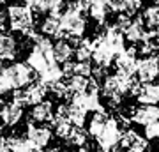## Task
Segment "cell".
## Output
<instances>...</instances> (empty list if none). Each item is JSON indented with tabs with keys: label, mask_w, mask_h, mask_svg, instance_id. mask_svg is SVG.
<instances>
[{
	"label": "cell",
	"mask_w": 159,
	"mask_h": 152,
	"mask_svg": "<svg viewBox=\"0 0 159 152\" xmlns=\"http://www.w3.org/2000/svg\"><path fill=\"white\" fill-rule=\"evenodd\" d=\"M34 69L27 62H12L0 71V96L23 89L34 81Z\"/></svg>",
	"instance_id": "1"
},
{
	"label": "cell",
	"mask_w": 159,
	"mask_h": 152,
	"mask_svg": "<svg viewBox=\"0 0 159 152\" xmlns=\"http://www.w3.org/2000/svg\"><path fill=\"white\" fill-rule=\"evenodd\" d=\"M27 64L34 69L35 73H43L53 64H58L53 55V43L44 35H35L34 46L27 57Z\"/></svg>",
	"instance_id": "2"
},
{
	"label": "cell",
	"mask_w": 159,
	"mask_h": 152,
	"mask_svg": "<svg viewBox=\"0 0 159 152\" xmlns=\"http://www.w3.org/2000/svg\"><path fill=\"white\" fill-rule=\"evenodd\" d=\"M7 23L12 32L30 37L34 34V11L25 4H11L7 6Z\"/></svg>",
	"instance_id": "3"
},
{
	"label": "cell",
	"mask_w": 159,
	"mask_h": 152,
	"mask_svg": "<svg viewBox=\"0 0 159 152\" xmlns=\"http://www.w3.org/2000/svg\"><path fill=\"white\" fill-rule=\"evenodd\" d=\"M60 27H62L64 35H67L69 39L80 41L87 30V20L81 11L67 4V11L60 16Z\"/></svg>",
	"instance_id": "4"
},
{
	"label": "cell",
	"mask_w": 159,
	"mask_h": 152,
	"mask_svg": "<svg viewBox=\"0 0 159 152\" xmlns=\"http://www.w3.org/2000/svg\"><path fill=\"white\" fill-rule=\"evenodd\" d=\"M120 136H122V127H120V122L117 118L110 117L108 122L104 124L102 131L99 133V136L96 138L97 147L101 149L102 152H122L120 149L122 147L120 143Z\"/></svg>",
	"instance_id": "5"
},
{
	"label": "cell",
	"mask_w": 159,
	"mask_h": 152,
	"mask_svg": "<svg viewBox=\"0 0 159 152\" xmlns=\"http://www.w3.org/2000/svg\"><path fill=\"white\" fill-rule=\"evenodd\" d=\"M46 94H48V87L41 81H32L30 85L23 87V89L14 90L12 94V101H16L18 104H21L23 108L25 106H34L37 103L44 101Z\"/></svg>",
	"instance_id": "6"
},
{
	"label": "cell",
	"mask_w": 159,
	"mask_h": 152,
	"mask_svg": "<svg viewBox=\"0 0 159 152\" xmlns=\"http://www.w3.org/2000/svg\"><path fill=\"white\" fill-rule=\"evenodd\" d=\"M159 76V55H145L138 58L136 78L140 83H152Z\"/></svg>",
	"instance_id": "7"
},
{
	"label": "cell",
	"mask_w": 159,
	"mask_h": 152,
	"mask_svg": "<svg viewBox=\"0 0 159 152\" xmlns=\"http://www.w3.org/2000/svg\"><path fill=\"white\" fill-rule=\"evenodd\" d=\"M51 138H53V133L48 126L43 124H35V122H30L27 126V140L35 145L37 149H44V147L50 145Z\"/></svg>",
	"instance_id": "8"
},
{
	"label": "cell",
	"mask_w": 159,
	"mask_h": 152,
	"mask_svg": "<svg viewBox=\"0 0 159 152\" xmlns=\"http://www.w3.org/2000/svg\"><path fill=\"white\" fill-rule=\"evenodd\" d=\"M122 149L127 152H147L148 149V140L145 136L138 135L134 129H124L122 136H120V143Z\"/></svg>",
	"instance_id": "9"
},
{
	"label": "cell",
	"mask_w": 159,
	"mask_h": 152,
	"mask_svg": "<svg viewBox=\"0 0 159 152\" xmlns=\"http://www.w3.org/2000/svg\"><path fill=\"white\" fill-rule=\"evenodd\" d=\"M115 57H117L115 51L102 41L101 35H97L94 39V53H92V58H94L97 67L106 69L111 62H115Z\"/></svg>",
	"instance_id": "10"
},
{
	"label": "cell",
	"mask_w": 159,
	"mask_h": 152,
	"mask_svg": "<svg viewBox=\"0 0 159 152\" xmlns=\"http://www.w3.org/2000/svg\"><path fill=\"white\" fill-rule=\"evenodd\" d=\"M136 55H138L136 48H125L122 53H119V55L115 57L117 71L134 76V74H136V66H138V57Z\"/></svg>",
	"instance_id": "11"
},
{
	"label": "cell",
	"mask_w": 159,
	"mask_h": 152,
	"mask_svg": "<svg viewBox=\"0 0 159 152\" xmlns=\"http://www.w3.org/2000/svg\"><path fill=\"white\" fill-rule=\"evenodd\" d=\"M23 118V106L18 104L16 101H6L0 106V122L7 127L20 124V120Z\"/></svg>",
	"instance_id": "12"
},
{
	"label": "cell",
	"mask_w": 159,
	"mask_h": 152,
	"mask_svg": "<svg viewBox=\"0 0 159 152\" xmlns=\"http://www.w3.org/2000/svg\"><path fill=\"white\" fill-rule=\"evenodd\" d=\"M131 120L143 127L152 122H159V106L157 104H142V106L134 108L131 113Z\"/></svg>",
	"instance_id": "13"
},
{
	"label": "cell",
	"mask_w": 159,
	"mask_h": 152,
	"mask_svg": "<svg viewBox=\"0 0 159 152\" xmlns=\"http://www.w3.org/2000/svg\"><path fill=\"white\" fill-rule=\"evenodd\" d=\"M102 41L106 43V44L115 51V55H119L122 51L125 50V37H124V32L120 30L119 27H115V25H110L104 32L101 34Z\"/></svg>",
	"instance_id": "14"
},
{
	"label": "cell",
	"mask_w": 159,
	"mask_h": 152,
	"mask_svg": "<svg viewBox=\"0 0 159 152\" xmlns=\"http://www.w3.org/2000/svg\"><path fill=\"white\" fill-rule=\"evenodd\" d=\"M53 115H55V108H53V103L51 101H41L37 104L32 106L30 110V120L35 122V124H46V122H51L53 120Z\"/></svg>",
	"instance_id": "15"
},
{
	"label": "cell",
	"mask_w": 159,
	"mask_h": 152,
	"mask_svg": "<svg viewBox=\"0 0 159 152\" xmlns=\"http://www.w3.org/2000/svg\"><path fill=\"white\" fill-rule=\"evenodd\" d=\"M18 39L9 32H0V60H14L18 55Z\"/></svg>",
	"instance_id": "16"
},
{
	"label": "cell",
	"mask_w": 159,
	"mask_h": 152,
	"mask_svg": "<svg viewBox=\"0 0 159 152\" xmlns=\"http://www.w3.org/2000/svg\"><path fill=\"white\" fill-rule=\"evenodd\" d=\"M134 96L140 104H159V83H142Z\"/></svg>",
	"instance_id": "17"
},
{
	"label": "cell",
	"mask_w": 159,
	"mask_h": 152,
	"mask_svg": "<svg viewBox=\"0 0 159 152\" xmlns=\"http://www.w3.org/2000/svg\"><path fill=\"white\" fill-rule=\"evenodd\" d=\"M53 55H55V60L57 62H69L74 55V46L71 44V41L62 37V39H58L55 44H53Z\"/></svg>",
	"instance_id": "18"
},
{
	"label": "cell",
	"mask_w": 159,
	"mask_h": 152,
	"mask_svg": "<svg viewBox=\"0 0 159 152\" xmlns=\"http://www.w3.org/2000/svg\"><path fill=\"white\" fill-rule=\"evenodd\" d=\"M145 34H147V30H145V25H143L142 18L131 20V23L124 30V37L129 41V43H142Z\"/></svg>",
	"instance_id": "19"
},
{
	"label": "cell",
	"mask_w": 159,
	"mask_h": 152,
	"mask_svg": "<svg viewBox=\"0 0 159 152\" xmlns=\"http://www.w3.org/2000/svg\"><path fill=\"white\" fill-rule=\"evenodd\" d=\"M41 32L44 34V37H58L62 39L64 37V32H62V27H60V18H55V16H46L43 25H41Z\"/></svg>",
	"instance_id": "20"
},
{
	"label": "cell",
	"mask_w": 159,
	"mask_h": 152,
	"mask_svg": "<svg viewBox=\"0 0 159 152\" xmlns=\"http://www.w3.org/2000/svg\"><path fill=\"white\" fill-rule=\"evenodd\" d=\"M62 80H64V71L58 64H53L48 69H44L43 73H39V81L44 83L46 87H53L55 83L62 81Z\"/></svg>",
	"instance_id": "21"
},
{
	"label": "cell",
	"mask_w": 159,
	"mask_h": 152,
	"mask_svg": "<svg viewBox=\"0 0 159 152\" xmlns=\"http://www.w3.org/2000/svg\"><path fill=\"white\" fill-rule=\"evenodd\" d=\"M87 11H89L90 18H94L97 23H104V20L110 12V6H106L102 0H89Z\"/></svg>",
	"instance_id": "22"
},
{
	"label": "cell",
	"mask_w": 159,
	"mask_h": 152,
	"mask_svg": "<svg viewBox=\"0 0 159 152\" xmlns=\"http://www.w3.org/2000/svg\"><path fill=\"white\" fill-rule=\"evenodd\" d=\"M110 115L104 110H99V112H94V115H92V118L89 120V135L94 136V138H97L99 136V133L102 131V127H104V124L108 122Z\"/></svg>",
	"instance_id": "23"
},
{
	"label": "cell",
	"mask_w": 159,
	"mask_h": 152,
	"mask_svg": "<svg viewBox=\"0 0 159 152\" xmlns=\"http://www.w3.org/2000/svg\"><path fill=\"white\" fill-rule=\"evenodd\" d=\"M6 143L11 149V152H39L41 150L35 145H32L27 138H20V136H9V138H6Z\"/></svg>",
	"instance_id": "24"
},
{
	"label": "cell",
	"mask_w": 159,
	"mask_h": 152,
	"mask_svg": "<svg viewBox=\"0 0 159 152\" xmlns=\"http://www.w3.org/2000/svg\"><path fill=\"white\" fill-rule=\"evenodd\" d=\"M143 0H115L111 9H113L117 14L124 12V14H134L142 9Z\"/></svg>",
	"instance_id": "25"
},
{
	"label": "cell",
	"mask_w": 159,
	"mask_h": 152,
	"mask_svg": "<svg viewBox=\"0 0 159 152\" xmlns=\"http://www.w3.org/2000/svg\"><path fill=\"white\" fill-rule=\"evenodd\" d=\"M92 53H94V41L85 37V39H80L76 48H74V55L80 62H87L92 58Z\"/></svg>",
	"instance_id": "26"
},
{
	"label": "cell",
	"mask_w": 159,
	"mask_h": 152,
	"mask_svg": "<svg viewBox=\"0 0 159 152\" xmlns=\"http://www.w3.org/2000/svg\"><path fill=\"white\" fill-rule=\"evenodd\" d=\"M87 110L85 108L78 106V104H74V103H71V104H67V117H69V122L74 126V127H83V124H85L87 120Z\"/></svg>",
	"instance_id": "27"
},
{
	"label": "cell",
	"mask_w": 159,
	"mask_h": 152,
	"mask_svg": "<svg viewBox=\"0 0 159 152\" xmlns=\"http://www.w3.org/2000/svg\"><path fill=\"white\" fill-rule=\"evenodd\" d=\"M142 21L148 30H159V6L150 4V6L143 11Z\"/></svg>",
	"instance_id": "28"
},
{
	"label": "cell",
	"mask_w": 159,
	"mask_h": 152,
	"mask_svg": "<svg viewBox=\"0 0 159 152\" xmlns=\"http://www.w3.org/2000/svg\"><path fill=\"white\" fill-rule=\"evenodd\" d=\"M87 138H89V131H85L83 127H74V129L71 131V135L67 136V140L66 141H67L69 145L80 149V147L87 145Z\"/></svg>",
	"instance_id": "29"
},
{
	"label": "cell",
	"mask_w": 159,
	"mask_h": 152,
	"mask_svg": "<svg viewBox=\"0 0 159 152\" xmlns=\"http://www.w3.org/2000/svg\"><path fill=\"white\" fill-rule=\"evenodd\" d=\"M89 81L90 80L89 78H85V76H69L67 78V87H69V90H71V94H80V92H85L87 90V87H89Z\"/></svg>",
	"instance_id": "30"
},
{
	"label": "cell",
	"mask_w": 159,
	"mask_h": 152,
	"mask_svg": "<svg viewBox=\"0 0 159 152\" xmlns=\"http://www.w3.org/2000/svg\"><path fill=\"white\" fill-rule=\"evenodd\" d=\"M21 4L29 6L34 12H39V14H46V12H50L53 0H21Z\"/></svg>",
	"instance_id": "31"
},
{
	"label": "cell",
	"mask_w": 159,
	"mask_h": 152,
	"mask_svg": "<svg viewBox=\"0 0 159 152\" xmlns=\"http://www.w3.org/2000/svg\"><path fill=\"white\" fill-rule=\"evenodd\" d=\"M143 133H145V138L147 140H154V138H159V122H152L143 127Z\"/></svg>",
	"instance_id": "32"
},
{
	"label": "cell",
	"mask_w": 159,
	"mask_h": 152,
	"mask_svg": "<svg viewBox=\"0 0 159 152\" xmlns=\"http://www.w3.org/2000/svg\"><path fill=\"white\" fill-rule=\"evenodd\" d=\"M0 152H11V149L7 147L6 140H4V141H2V143H0Z\"/></svg>",
	"instance_id": "33"
},
{
	"label": "cell",
	"mask_w": 159,
	"mask_h": 152,
	"mask_svg": "<svg viewBox=\"0 0 159 152\" xmlns=\"http://www.w3.org/2000/svg\"><path fill=\"white\" fill-rule=\"evenodd\" d=\"M6 20H7V18H4V14L0 12V28L4 27V23H6Z\"/></svg>",
	"instance_id": "34"
},
{
	"label": "cell",
	"mask_w": 159,
	"mask_h": 152,
	"mask_svg": "<svg viewBox=\"0 0 159 152\" xmlns=\"http://www.w3.org/2000/svg\"><path fill=\"white\" fill-rule=\"evenodd\" d=\"M46 152H62L60 149H51V150H46Z\"/></svg>",
	"instance_id": "35"
},
{
	"label": "cell",
	"mask_w": 159,
	"mask_h": 152,
	"mask_svg": "<svg viewBox=\"0 0 159 152\" xmlns=\"http://www.w3.org/2000/svg\"><path fill=\"white\" fill-rule=\"evenodd\" d=\"M2 141H4V138H2V135H0V143H2Z\"/></svg>",
	"instance_id": "36"
},
{
	"label": "cell",
	"mask_w": 159,
	"mask_h": 152,
	"mask_svg": "<svg viewBox=\"0 0 159 152\" xmlns=\"http://www.w3.org/2000/svg\"><path fill=\"white\" fill-rule=\"evenodd\" d=\"M0 71H2V62H0Z\"/></svg>",
	"instance_id": "37"
},
{
	"label": "cell",
	"mask_w": 159,
	"mask_h": 152,
	"mask_svg": "<svg viewBox=\"0 0 159 152\" xmlns=\"http://www.w3.org/2000/svg\"><path fill=\"white\" fill-rule=\"evenodd\" d=\"M157 6H159V0H157Z\"/></svg>",
	"instance_id": "38"
},
{
	"label": "cell",
	"mask_w": 159,
	"mask_h": 152,
	"mask_svg": "<svg viewBox=\"0 0 159 152\" xmlns=\"http://www.w3.org/2000/svg\"><path fill=\"white\" fill-rule=\"evenodd\" d=\"M157 141H159V138H157Z\"/></svg>",
	"instance_id": "39"
},
{
	"label": "cell",
	"mask_w": 159,
	"mask_h": 152,
	"mask_svg": "<svg viewBox=\"0 0 159 152\" xmlns=\"http://www.w3.org/2000/svg\"><path fill=\"white\" fill-rule=\"evenodd\" d=\"M125 152H127V150H125Z\"/></svg>",
	"instance_id": "40"
},
{
	"label": "cell",
	"mask_w": 159,
	"mask_h": 152,
	"mask_svg": "<svg viewBox=\"0 0 159 152\" xmlns=\"http://www.w3.org/2000/svg\"><path fill=\"white\" fill-rule=\"evenodd\" d=\"M157 78H159V76H157Z\"/></svg>",
	"instance_id": "41"
}]
</instances>
